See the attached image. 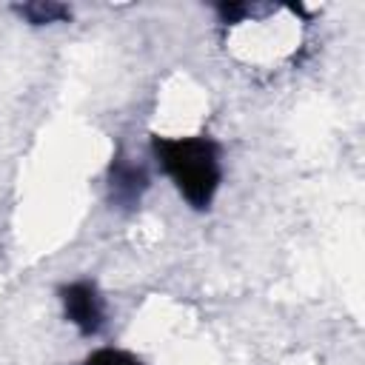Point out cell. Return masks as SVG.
Returning a JSON list of instances; mask_svg holds the SVG:
<instances>
[{
    "instance_id": "obj_1",
    "label": "cell",
    "mask_w": 365,
    "mask_h": 365,
    "mask_svg": "<svg viewBox=\"0 0 365 365\" xmlns=\"http://www.w3.org/2000/svg\"><path fill=\"white\" fill-rule=\"evenodd\" d=\"M151 151L191 208H208L220 180V145L208 137H154Z\"/></svg>"
},
{
    "instance_id": "obj_2",
    "label": "cell",
    "mask_w": 365,
    "mask_h": 365,
    "mask_svg": "<svg viewBox=\"0 0 365 365\" xmlns=\"http://www.w3.org/2000/svg\"><path fill=\"white\" fill-rule=\"evenodd\" d=\"M60 302H63L66 319L83 336L100 334V328L106 322V305H103L100 288L91 279H74V282L63 285L60 288Z\"/></svg>"
},
{
    "instance_id": "obj_3",
    "label": "cell",
    "mask_w": 365,
    "mask_h": 365,
    "mask_svg": "<svg viewBox=\"0 0 365 365\" xmlns=\"http://www.w3.org/2000/svg\"><path fill=\"white\" fill-rule=\"evenodd\" d=\"M148 188V174L143 165L131 163L128 157L117 154L111 160V168H108V200L123 208V211H131L140 205L143 194Z\"/></svg>"
},
{
    "instance_id": "obj_4",
    "label": "cell",
    "mask_w": 365,
    "mask_h": 365,
    "mask_svg": "<svg viewBox=\"0 0 365 365\" xmlns=\"http://www.w3.org/2000/svg\"><path fill=\"white\" fill-rule=\"evenodd\" d=\"M14 14L31 26H48V23L71 20V9L66 3H54V0H34V3L14 6Z\"/></svg>"
},
{
    "instance_id": "obj_5",
    "label": "cell",
    "mask_w": 365,
    "mask_h": 365,
    "mask_svg": "<svg viewBox=\"0 0 365 365\" xmlns=\"http://www.w3.org/2000/svg\"><path fill=\"white\" fill-rule=\"evenodd\" d=\"M83 365H145V362L128 351H120V348H100Z\"/></svg>"
}]
</instances>
